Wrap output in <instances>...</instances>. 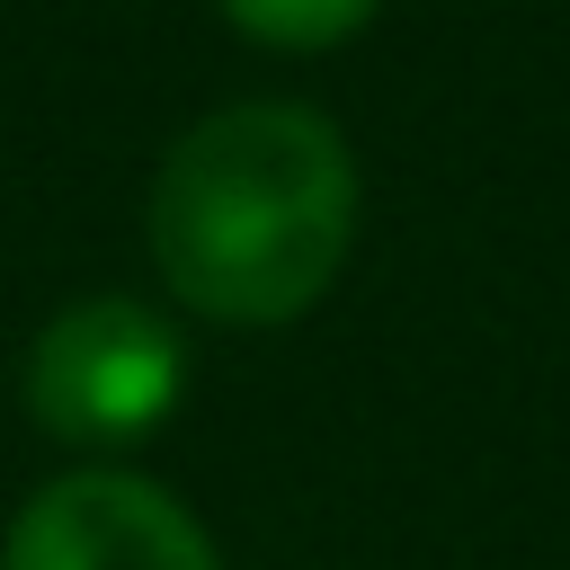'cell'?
Returning <instances> with one entry per match:
<instances>
[{
  "label": "cell",
  "mask_w": 570,
  "mask_h": 570,
  "mask_svg": "<svg viewBox=\"0 0 570 570\" xmlns=\"http://www.w3.org/2000/svg\"><path fill=\"white\" fill-rule=\"evenodd\" d=\"M0 570H223V552L160 481L89 463L9 517Z\"/></svg>",
  "instance_id": "cell-3"
},
{
  "label": "cell",
  "mask_w": 570,
  "mask_h": 570,
  "mask_svg": "<svg viewBox=\"0 0 570 570\" xmlns=\"http://www.w3.org/2000/svg\"><path fill=\"white\" fill-rule=\"evenodd\" d=\"M383 0H223V18L258 45H285V53H321L338 36H356Z\"/></svg>",
  "instance_id": "cell-4"
},
{
  "label": "cell",
  "mask_w": 570,
  "mask_h": 570,
  "mask_svg": "<svg viewBox=\"0 0 570 570\" xmlns=\"http://www.w3.org/2000/svg\"><path fill=\"white\" fill-rule=\"evenodd\" d=\"M142 223L187 312L276 330L303 321L356 249V151L321 107L240 98L169 142Z\"/></svg>",
  "instance_id": "cell-1"
},
{
  "label": "cell",
  "mask_w": 570,
  "mask_h": 570,
  "mask_svg": "<svg viewBox=\"0 0 570 570\" xmlns=\"http://www.w3.org/2000/svg\"><path fill=\"white\" fill-rule=\"evenodd\" d=\"M187 392L178 330L134 294L62 303L27 347V410L62 445H142Z\"/></svg>",
  "instance_id": "cell-2"
}]
</instances>
